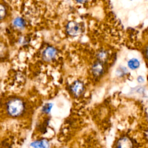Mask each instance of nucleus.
<instances>
[{
  "instance_id": "obj_1",
  "label": "nucleus",
  "mask_w": 148,
  "mask_h": 148,
  "mask_svg": "<svg viewBox=\"0 0 148 148\" xmlns=\"http://www.w3.org/2000/svg\"><path fill=\"white\" fill-rule=\"evenodd\" d=\"M25 105L22 100L19 98H13L7 103L6 111L12 117H18L24 112Z\"/></svg>"
},
{
  "instance_id": "obj_2",
  "label": "nucleus",
  "mask_w": 148,
  "mask_h": 148,
  "mask_svg": "<svg viewBox=\"0 0 148 148\" xmlns=\"http://www.w3.org/2000/svg\"><path fill=\"white\" fill-rule=\"evenodd\" d=\"M67 32L71 36H76L81 33V27L75 21H70L66 26Z\"/></svg>"
},
{
  "instance_id": "obj_3",
  "label": "nucleus",
  "mask_w": 148,
  "mask_h": 148,
  "mask_svg": "<svg viewBox=\"0 0 148 148\" xmlns=\"http://www.w3.org/2000/svg\"><path fill=\"white\" fill-rule=\"evenodd\" d=\"M57 54L56 49L51 46L47 47L43 52L42 57L45 61H50L54 59Z\"/></svg>"
},
{
  "instance_id": "obj_4",
  "label": "nucleus",
  "mask_w": 148,
  "mask_h": 148,
  "mask_svg": "<svg viewBox=\"0 0 148 148\" xmlns=\"http://www.w3.org/2000/svg\"><path fill=\"white\" fill-rule=\"evenodd\" d=\"M134 145L131 139L127 136L120 138L117 142L116 148H133Z\"/></svg>"
},
{
  "instance_id": "obj_5",
  "label": "nucleus",
  "mask_w": 148,
  "mask_h": 148,
  "mask_svg": "<svg viewBox=\"0 0 148 148\" xmlns=\"http://www.w3.org/2000/svg\"><path fill=\"white\" fill-rule=\"evenodd\" d=\"M30 146L33 148H50V143L46 139H39L31 142Z\"/></svg>"
},
{
  "instance_id": "obj_6",
  "label": "nucleus",
  "mask_w": 148,
  "mask_h": 148,
  "mask_svg": "<svg viewBox=\"0 0 148 148\" xmlns=\"http://www.w3.org/2000/svg\"><path fill=\"white\" fill-rule=\"evenodd\" d=\"M92 71L95 76H99L103 73L104 67L102 63L100 61L96 62L92 66Z\"/></svg>"
},
{
  "instance_id": "obj_7",
  "label": "nucleus",
  "mask_w": 148,
  "mask_h": 148,
  "mask_svg": "<svg viewBox=\"0 0 148 148\" xmlns=\"http://www.w3.org/2000/svg\"><path fill=\"white\" fill-rule=\"evenodd\" d=\"M71 90L72 92L76 96H79L84 90V85L82 82L77 81L72 86Z\"/></svg>"
},
{
  "instance_id": "obj_8",
  "label": "nucleus",
  "mask_w": 148,
  "mask_h": 148,
  "mask_svg": "<svg viewBox=\"0 0 148 148\" xmlns=\"http://www.w3.org/2000/svg\"><path fill=\"white\" fill-rule=\"evenodd\" d=\"M13 25L19 29H23L25 27V22L22 18L17 17L13 21Z\"/></svg>"
},
{
  "instance_id": "obj_9",
  "label": "nucleus",
  "mask_w": 148,
  "mask_h": 148,
  "mask_svg": "<svg viewBox=\"0 0 148 148\" xmlns=\"http://www.w3.org/2000/svg\"><path fill=\"white\" fill-rule=\"evenodd\" d=\"M128 65L131 69H135L139 66V61L136 58H132L128 62Z\"/></svg>"
},
{
  "instance_id": "obj_10",
  "label": "nucleus",
  "mask_w": 148,
  "mask_h": 148,
  "mask_svg": "<svg viewBox=\"0 0 148 148\" xmlns=\"http://www.w3.org/2000/svg\"><path fill=\"white\" fill-rule=\"evenodd\" d=\"M6 15V9L5 7L2 5L0 4V20L3 19Z\"/></svg>"
},
{
  "instance_id": "obj_11",
  "label": "nucleus",
  "mask_w": 148,
  "mask_h": 148,
  "mask_svg": "<svg viewBox=\"0 0 148 148\" xmlns=\"http://www.w3.org/2000/svg\"><path fill=\"white\" fill-rule=\"evenodd\" d=\"M97 57H98V59L100 60V62H101L102 61H105L107 58L108 54L105 51H101L98 53V54L97 55Z\"/></svg>"
},
{
  "instance_id": "obj_12",
  "label": "nucleus",
  "mask_w": 148,
  "mask_h": 148,
  "mask_svg": "<svg viewBox=\"0 0 148 148\" xmlns=\"http://www.w3.org/2000/svg\"><path fill=\"white\" fill-rule=\"evenodd\" d=\"M51 105L50 103H48V104H46L44 107H43V112H45V113H49L50 112V110H51Z\"/></svg>"
},
{
  "instance_id": "obj_13",
  "label": "nucleus",
  "mask_w": 148,
  "mask_h": 148,
  "mask_svg": "<svg viewBox=\"0 0 148 148\" xmlns=\"http://www.w3.org/2000/svg\"><path fill=\"white\" fill-rule=\"evenodd\" d=\"M5 47L3 45H2V44H0V57L2 56V54L5 53Z\"/></svg>"
},
{
  "instance_id": "obj_14",
  "label": "nucleus",
  "mask_w": 148,
  "mask_h": 148,
  "mask_svg": "<svg viewBox=\"0 0 148 148\" xmlns=\"http://www.w3.org/2000/svg\"><path fill=\"white\" fill-rule=\"evenodd\" d=\"M145 55H146V58L148 59V47L146 48V51H145Z\"/></svg>"
}]
</instances>
